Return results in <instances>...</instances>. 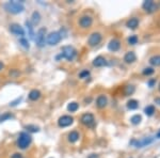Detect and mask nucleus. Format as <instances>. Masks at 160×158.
Listing matches in <instances>:
<instances>
[{"label":"nucleus","mask_w":160,"mask_h":158,"mask_svg":"<svg viewBox=\"0 0 160 158\" xmlns=\"http://www.w3.org/2000/svg\"><path fill=\"white\" fill-rule=\"evenodd\" d=\"M12 117V114L9 112H5V114L2 115V117H0V122H3V121L8 120V119H11Z\"/></svg>","instance_id":"473e14b6"},{"label":"nucleus","mask_w":160,"mask_h":158,"mask_svg":"<svg viewBox=\"0 0 160 158\" xmlns=\"http://www.w3.org/2000/svg\"><path fill=\"white\" fill-rule=\"evenodd\" d=\"M32 142V137L26 131L19 133L17 139V146L21 150H26Z\"/></svg>","instance_id":"7ed1b4c3"},{"label":"nucleus","mask_w":160,"mask_h":158,"mask_svg":"<svg viewBox=\"0 0 160 158\" xmlns=\"http://www.w3.org/2000/svg\"><path fill=\"white\" fill-rule=\"evenodd\" d=\"M61 40H62V35H61V33L58 31L50 32L47 35V38H46V42H47V44L50 46H54V45H57V44H59L61 42Z\"/></svg>","instance_id":"39448f33"},{"label":"nucleus","mask_w":160,"mask_h":158,"mask_svg":"<svg viewBox=\"0 0 160 158\" xmlns=\"http://www.w3.org/2000/svg\"><path fill=\"white\" fill-rule=\"evenodd\" d=\"M137 60V56L133 51H128L126 52V54L124 56V61L127 64H131Z\"/></svg>","instance_id":"f3484780"},{"label":"nucleus","mask_w":160,"mask_h":158,"mask_svg":"<svg viewBox=\"0 0 160 158\" xmlns=\"http://www.w3.org/2000/svg\"><path fill=\"white\" fill-rule=\"evenodd\" d=\"M80 122L87 127H94L95 125V117L92 113H84V114L81 115L80 117Z\"/></svg>","instance_id":"0eeeda50"},{"label":"nucleus","mask_w":160,"mask_h":158,"mask_svg":"<svg viewBox=\"0 0 160 158\" xmlns=\"http://www.w3.org/2000/svg\"><path fill=\"white\" fill-rule=\"evenodd\" d=\"M26 26H27V29L29 30V35L31 38H34V33H33V27L31 26L30 21H26Z\"/></svg>","instance_id":"c85d7f7f"},{"label":"nucleus","mask_w":160,"mask_h":158,"mask_svg":"<svg viewBox=\"0 0 160 158\" xmlns=\"http://www.w3.org/2000/svg\"><path fill=\"white\" fill-rule=\"evenodd\" d=\"M3 8H5V10L8 13H11V14L23 13L24 10H25L23 1H21V2L19 1H9V2L3 5Z\"/></svg>","instance_id":"f257e3e1"},{"label":"nucleus","mask_w":160,"mask_h":158,"mask_svg":"<svg viewBox=\"0 0 160 158\" xmlns=\"http://www.w3.org/2000/svg\"><path fill=\"white\" fill-rule=\"evenodd\" d=\"M11 158H23V155L19 153H14L13 155H12Z\"/></svg>","instance_id":"72a5a7b5"},{"label":"nucleus","mask_w":160,"mask_h":158,"mask_svg":"<svg viewBox=\"0 0 160 158\" xmlns=\"http://www.w3.org/2000/svg\"><path fill=\"white\" fill-rule=\"evenodd\" d=\"M107 64V60L105 57L103 56H98L93 60V65L96 66V67H102V66H105Z\"/></svg>","instance_id":"dca6fc26"},{"label":"nucleus","mask_w":160,"mask_h":158,"mask_svg":"<svg viewBox=\"0 0 160 158\" xmlns=\"http://www.w3.org/2000/svg\"><path fill=\"white\" fill-rule=\"evenodd\" d=\"M19 44H21L24 48H26V49H29V47H30L29 42H28L25 38H21V40H19Z\"/></svg>","instance_id":"cd10ccee"},{"label":"nucleus","mask_w":160,"mask_h":158,"mask_svg":"<svg viewBox=\"0 0 160 158\" xmlns=\"http://www.w3.org/2000/svg\"><path fill=\"white\" fill-rule=\"evenodd\" d=\"M79 138H80V135L77 130H72L70 133L67 135V140L68 142L70 143H75L79 140Z\"/></svg>","instance_id":"a211bd4d"},{"label":"nucleus","mask_w":160,"mask_h":158,"mask_svg":"<svg viewBox=\"0 0 160 158\" xmlns=\"http://www.w3.org/2000/svg\"><path fill=\"white\" fill-rule=\"evenodd\" d=\"M155 104H157L158 106H160V97H156V98H155Z\"/></svg>","instance_id":"f704fd0d"},{"label":"nucleus","mask_w":160,"mask_h":158,"mask_svg":"<svg viewBox=\"0 0 160 158\" xmlns=\"http://www.w3.org/2000/svg\"><path fill=\"white\" fill-rule=\"evenodd\" d=\"M135 92V87L133 86H127L125 87V95L128 96V95H131Z\"/></svg>","instance_id":"a878e982"},{"label":"nucleus","mask_w":160,"mask_h":158,"mask_svg":"<svg viewBox=\"0 0 160 158\" xmlns=\"http://www.w3.org/2000/svg\"><path fill=\"white\" fill-rule=\"evenodd\" d=\"M93 17L89 14H84L81 15L78 19V26L81 29H90L93 26Z\"/></svg>","instance_id":"20e7f679"},{"label":"nucleus","mask_w":160,"mask_h":158,"mask_svg":"<svg viewBox=\"0 0 160 158\" xmlns=\"http://www.w3.org/2000/svg\"><path fill=\"white\" fill-rule=\"evenodd\" d=\"M154 84H155V80H154V79H152V80H149V86L151 87V88L154 86Z\"/></svg>","instance_id":"c9c22d12"},{"label":"nucleus","mask_w":160,"mask_h":158,"mask_svg":"<svg viewBox=\"0 0 160 158\" xmlns=\"http://www.w3.org/2000/svg\"><path fill=\"white\" fill-rule=\"evenodd\" d=\"M78 109H79V104L76 102H72L67 105V110L70 112H76Z\"/></svg>","instance_id":"5701e85b"},{"label":"nucleus","mask_w":160,"mask_h":158,"mask_svg":"<svg viewBox=\"0 0 160 158\" xmlns=\"http://www.w3.org/2000/svg\"><path fill=\"white\" fill-rule=\"evenodd\" d=\"M10 31L13 34H15V35L21 36V38L25 36V30L19 24H11L10 25Z\"/></svg>","instance_id":"9d476101"},{"label":"nucleus","mask_w":160,"mask_h":158,"mask_svg":"<svg viewBox=\"0 0 160 158\" xmlns=\"http://www.w3.org/2000/svg\"><path fill=\"white\" fill-rule=\"evenodd\" d=\"M141 121H142V117H141V115L140 114H135L130 117V122H131V124H133V125L140 124Z\"/></svg>","instance_id":"b1692460"},{"label":"nucleus","mask_w":160,"mask_h":158,"mask_svg":"<svg viewBox=\"0 0 160 158\" xmlns=\"http://www.w3.org/2000/svg\"><path fill=\"white\" fill-rule=\"evenodd\" d=\"M108 105V98H107L106 95L100 94L96 98V107L98 109H104L105 107H107Z\"/></svg>","instance_id":"ddd939ff"},{"label":"nucleus","mask_w":160,"mask_h":158,"mask_svg":"<svg viewBox=\"0 0 160 158\" xmlns=\"http://www.w3.org/2000/svg\"><path fill=\"white\" fill-rule=\"evenodd\" d=\"M121 48V41L119 38H113L109 42L108 44V49L110 51H117V50Z\"/></svg>","instance_id":"4468645a"},{"label":"nucleus","mask_w":160,"mask_h":158,"mask_svg":"<svg viewBox=\"0 0 160 158\" xmlns=\"http://www.w3.org/2000/svg\"><path fill=\"white\" fill-rule=\"evenodd\" d=\"M41 92L38 90H36V89H34V90H31L29 92V94H28V98H29L30 100H32V102H35V100H40V97H41Z\"/></svg>","instance_id":"6ab92c4d"},{"label":"nucleus","mask_w":160,"mask_h":158,"mask_svg":"<svg viewBox=\"0 0 160 158\" xmlns=\"http://www.w3.org/2000/svg\"><path fill=\"white\" fill-rule=\"evenodd\" d=\"M142 9L145 12H147V13H153V12H155L157 10V5L154 1H152V0H146V1L143 2Z\"/></svg>","instance_id":"9b49d317"},{"label":"nucleus","mask_w":160,"mask_h":158,"mask_svg":"<svg viewBox=\"0 0 160 158\" xmlns=\"http://www.w3.org/2000/svg\"><path fill=\"white\" fill-rule=\"evenodd\" d=\"M45 35H46V29L45 28H41L36 32V36L34 38L36 45L38 47H44L45 46Z\"/></svg>","instance_id":"6e6552de"},{"label":"nucleus","mask_w":160,"mask_h":158,"mask_svg":"<svg viewBox=\"0 0 160 158\" xmlns=\"http://www.w3.org/2000/svg\"><path fill=\"white\" fill-rule=\"evenodd\" d=\"M25 128L27 129L28 131H31V133H36V131H38V127L35 126V125H27V126H25Z\"/></svg>","instance_id":"7c9ffc66"},{"label":"nucleus","mask_w":160,"mask_h":158,"mask_svg":"<svg viewBox=\"0 0 160 158\" xmlns=\"http://www.w3.org/2000/svg\"><path fill=\"white\" fill-rule=\"evenodd\" d=\"M156 137H157V138H159V139H160V130L157 133V135H156Z\"/></svg>","instance_id":"4c0bfd02"},{"label":"nucleus","mask_w":160,"mask_h":158,"mask_svg":"<svg viewBox=\"0 0 160 158\" xmlns=\"http://www.w3.org/2000/svg\"><path fill=\"white\" fill-rule=\"evenodd\" d=\"M77 56V50L73 46H63L61 49V54L58 57L62 59H66L67 61H73Z\"/></svg>","instance_id":"f03ea898"},{"label":"nucleus","mask_w":160,"mask_h":158,"mask_svg":"<svg viewBox=\"0 0 160 158\" xmlns=\"http://www.w3.org/2000/svg\"><path fill=\"white\" fill-rule=\"evenodd\" d=\"M41 14L38 13V12H33L32 13V16H31V21H32V24L33 25H38L40 21H41Z\"/></svg>","instance_id":"aec40b11"},{"label":"nucleus","mask_w":160,"mask_h":158,"mask_svg":"<svg viewBox=\"0 0 160 158\" xmlns=\"http://www.w3.org/2000/svg\"><path fill=\"white\" fill-rule=\"evenodd\" d=\"M158 90H159V92H160V82H159V84H158Z\"/></svg>","instance_id":"58836bf2"},{"label":"nucleus","mask_w":160,"mask_h":158,"mask_svg":"<svg viewBox=\"0 0 160 158\" xmlns=\"http://www.w3.org/2000/svg\"><path fill=\"white\" fill-rule=\"evenodd\" d=\"M103 40V35L100 32H93L88 38V45L90 47H95L98 45Z\"/></svg>","instance_id":"423d86ee"},{"label":"nucleus","mask_w":160,"mask_h":158,"mask_svg":"<svg viewBox=\"0 0 160 158\" xmlns=\"http://www.w3.org/2000/svg\"><path fill=\"white\" fill-rule=\"evenodd\" d=\"M138 107H139V102L136 100H130L127 103V108L130 109V110H136Z\"/></svg>","instance_id":"4be33fe9"},{"label":"nucleus","mask_w":160,"mask_h":158,"mask_svg":"<svg viewBox=\"0 0 160 158\" xmlns=\"http://www.w3.org/2000/svg\"><path fill=\"white\" fill-rule=\"evenodd\" d=\"M154 73H155V70H154L153 67H145L144 70H143V75H145V76L153 75Z\"/></svg>","instance_id":"c756f323"},{"label":"nucleus","mask_w":160,"mask_h":158,"mask_svg":"<svg viewBox=\"0 0 160 158\" xmlns=\"http://www.w3.org/2000/svg\"><path fill=\"white\" fill-rule=\"evenodd\" d=\"M3 68H5V64H3V62L0 61V72H1V71H2Z\"/></svg>","instance_id":"e433bc0d"},{"label":"nucleus","mask_w":160,"mask_h":158,"mask_svg":"<svg viewBox=\"0 0 160 158\" xmlns=\"http://www.w3.org/2000/svg\"><path fill=\"white\" fill-rule=\"evenodd\" d=\"M149 63L153 66H160V54H156L153 56L149 59Z\"/></svg>","instance_id":"412c9836"},{"label":"nucleus","mask_w":160,"mask_h":158,"mask_svg":"<svg viewBox=\"0 0 160 158\" xmlns=\"http://www.w3.org/2000/svg\"><path fill=\"white\" fill-rule=\"evenodd\" d=\"M139 23L140 21H139V18L138 17H131V18H129L128 21H127L126 27L129 28V29H131V30H135V29H137L138 28Z\"/></svg>","instance_id":"2eb2a0df"},{"label":"nucleus","mask_w":160,"mask_h":158,"mask_svg":"<svg viewBox=\"0 0 160 158\" xmlns=\"http://www.w3.org/2000/svg\"><path fill=\"white\" fill-rule=\"evenodd\" d=\"M73 123H74V117L70 115H62L58 120V125L60 127H68Z\"/></svg>","instance_id":"1a4fd4ad"},{"label":"nucleus","mask_w":160,"mask_h":158,"mask_svg":"<svg viewBox=\"0 0 160 158\" xmlns=\"http://www.w3.org/2000/svg\"><path fill=\"white\" fill-rule=\"evenodd\" d=\"M155 107L153 106V105H149L147 107H145L144 109V112L145 114L147 115V117H152V115H154V113H155Z\"/></svg>","instance_id":"393cba45"},{"label":"nucleus","mask_w":160,"mask_h":158,"mask_svg":"<svg viewBox=\"0 0 160 158\" xmlns=\"http://www.w3.org/2000/svg\"><path fill=\"white\" fill-rule=\"evenodd\" d=\"M153 142V138L152 137H149V138H144V139H142V140H132L131 141V144H133L136 147H143V146H146V145H149V143Z\"/></svg>","instance_id":"f8f14e48"},{"label":"nucleus","mask_w":160,"mask_h":158,"mask_svg":"<svg viewBox=\"0 0 160 158\" xmlns=\"http://www.w3.org/2000/svg\"><path fill=\"white\" fill-rule=\"evenodd\" d=\"M138 36L137 35H130L128 38V43H129V45H136V44L138 43Z\"/></svg>","instance_id":"bb28decb"},{"label":"nucleus","mask_w":160,"mask_h":158,"mask_svg":"<svg viewBox=\"0 0 160 158\" xmlns=\"http://www.w3.org/2000/svg\"><path fill=\"white\" fill-rule=\"evenodd\" d=\"M90 75V72H89L88 70H84V71H82V72H80L79 73V77L80 78H88V76Z\"/></svg>","instance_id":"2f4dec72"}]
</instances>
